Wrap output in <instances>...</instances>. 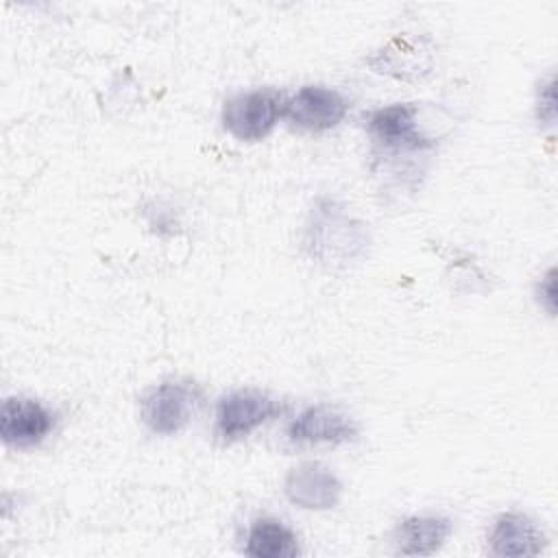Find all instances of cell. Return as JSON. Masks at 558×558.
I'll return each instance as SVG.
<instances>
[{
	"label": "cell",
	"mask_w": 558,
	"mask_h": 558,
	"mask_svg": "<svg viewBox=\"0 0 558 558\" xmlns=\"http://www.w3.org/2000/svg\"><path fill=\"white\" fill-rule=\"evenodd\" d=\"M286 403L253 388L227 392L216 405V436L225 442L246 438L264 423L281 416Z\"/></svg>",
	"instance_id": "5b68a950"
},
{
	"label": "cell",
	"mask_w": 558,
	"mask_h": 558,
	"mask_svg": "<svg viewBox=\"0 0 558 558\" xmlns=\"http://www.w3.org/2000/svg\"><path fill=\"white\" fill-rule=\"evenodd\" d=\"M418 105L392 102L368 113L366 129L379 157H401L425 153L436 146V137H429L418 126Z\"/></svg>",
	"instance_id": "7a4b0ae2"
},
{
	"label": "cell",
	"mask_w": 558,
	"mask_h": 558,
	"mask_svg": "<svg viewBox=\"0 0 558 558\" xmlns=\"http://www.w3.org/2000/svg\"><path fill=\"white\" fill-rule=\"evenodd\" d=\"M368 65L395 78L412 81L421 78L432 68V50L425 48L421 39H410L405 35L392 37L379 52L368 59Z\"/></svg>",
	"instance_id": "8fae6325"
},
{
	"label": "cell",
	"mask_w": 558,
	"mask_h": 558,
	"mask_svg": "<svg viewBox=\"0 0 558 558\" xmlns=\"http://www.w3.org/2000/svg\"><path fill=\"white\" fill-rule=\"evenodd\" d=\"M201 403L203 390L198 384L190 379H166L142 397L140 414L153 434L170 436L196 416Z\"/></svg>",
	"instance_id": "3957f363"
},
{
	"label": "cell",
	"mask_w": 558,
	"mask_h": 558,
	"mask_svg": "<svg viewBox=\"0 0 558 558\" xmlns=\"http://www.w3.org/2000/svg\"><path fill=\"white\" fill-rule=\"evenodd\" d=\"M286 94L272 87L240 92L222 105V126L240 142L264 140L283 116Z\"/></svg>",
	"instance_id": "277c9868"
},
{
	"label": "cell",
	"mask_w": 558,
	"mask_h": 558,
	"mask_svg": "<svg viewBox=\"0 0 558 558\" xmlns=\"http://www.w3.org/2000/svg\"><path fill=\"white\" fill-rule=\"evenodd\" d=\"M536 299L551 316L556 314V268H549L536 283Z\"/></svg>",
	"instance_id": "9a60e30c"
},
{
	"label": "cell",
	"mask_w": 558,
	"mask_h": 558,
	"mask_svg": "<svg viewBox=\"0 0 558 558\" xmlns=\"http://www.w3.org/2000/svg\"><path fill=\"white\" fill-rule=\"evenodd\" d=\"M296 534L279 519L259 517L248 525L244 554L251 558H294L299 556Z\"/></svg>",
	"instance_id": "4fadbf2b"
},
{
	"label": "cell",
	"mask_w": 558,
	"mask_h": 558,
	"mask_svg": "<svg viewBox=\"0 0 558 558\" xmlns=\"http://www.w3.org/2000/svg\"><path fill=\"white\" fill-rule=\"evenodd\" d=\"M371 244L368 227L351 216L344 205L320 198L307 218L303 246L325 268H347L357 262Z\"/></svg>",
	"instance_id": "6da1fadb"
},
{
	"label": "cell",
	"mask_w": 558,
	"mask_h": 558,
	"mask_svg": "<svg viewBox=\"0 0 558 558\" xmlns=\"http://www.w3.org/2000/svg\"><path fill=\"white\" fill-rule=\"evenodd\" d=\"M355 436H357L355 421L349 414L323 403L301 410L288 425V438L292 442L340 445V442L355 440Z\"/></svg>",
	"instance_id": "9c48e42d"
},
{
	"label": "cell",
	"mask_w": 558,
	"mask_h": 558,
	"mask_svg": "<svg viewBox=\"0 0 558 558\" xmlns=\"http://www.w3.org/2000/svg\"><path fill=\"white\" fill-rule=\"evenodd\" d=\"M556 81L549 76L541 87L536 96V118L543 124H554L556 120Z\"/></svg>",
	"instance_id": "5bb4252c"
},
{
	"label": "cell",
	"mask_w": 558,
	"mask_h": 558,
	"mask_svg": "<svg viewBox=\"0 0 558 558\" xmlns=\"http://www.w3.org/2000/svg\"><path fill=\"white\" fill-rule=\"evenodd\" d=\"M57 414L41 401L9 397L0 410V438L4 445L26 449L39 445L54 427Z\"/></svg>",
	"instance_id": "52a82bcc"
},
{
	"label": "cell",
	"mask_w": 558,
	"mask_h": 558,
	"mask_svg": "<svg viewBox=\"0 0 558 558\" xmlns=\"http://www.w3.org/2000/svg\"><path fill=\"white\" fill-rule=\"evenodd\" d=\"M283 493L290 504L305 510H329L340 501V477L320 462H301L283 480Z\"/></svg>",
	"instance_id": "ba28073f"
},
{
	"label": "cell",
	"mask_w": 558,
	"mask_h": 558,
	"mask_svg": "<svg viewBox=\"0 0 558 558\" xmlns=\"http://www.w3.org/2000/svg\"><path fill=\"white\" fill-rule=\"evenodd\" d=\"M349 111L347 98L331 87L305 85L290 98H286L283 118L301 131H329L338 126Z\"/></svg>",
	"instance_id": "8992f818"
},
{
	"label": "cell",
	"mask_w": 558,
	"mask_h": 558,
	"mask_svg": "<svg viewBox=\"0 0 558 558\" xmlns=\"http://www.w3.org/2000/svg\"><path fill=\"white\" fill-rule=\"evenodd\" d=\"M451 534V521L447 517H408L399 521L395 545L401 556H432Z\"/></svg>",
	"instance_id": "7c38bea8"
},
{
	"label": "cell",
	"mask_w": 558,
	"mask_h": 558,
	"mask_svg": "<svg viewBox=\"0 0 558 558\" xmlns=\"http://www.w3.org/2000/svg\"><path fill=\"white\" fill-rule=\"evenodd\" d=\"M545 545V532L523 512L499 514L488 532V551L499 558L538 556Z\"/></svg>",
	"instance_id": "30bf717a"
}]
</instances>
